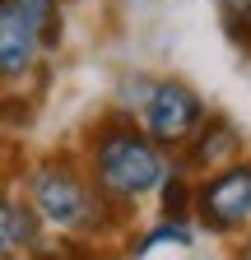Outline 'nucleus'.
Wrapping results in <instances>:
<instances>
[{
	"instance_id": "obj_7",
	"label": "nucleus",
	"mask_w": 251,
	"mask_h": 260,
	"mask_svg": "<svg viewBox=\"0 0 251 260\" xmlns=\"http://www.w3.org/2000/svg\"><path fill=\"white\" fill-rule=\"evenodd\" d=\"M38 237H42V218L33 214V205L0 190V255L14 260V255L38 251Z\"/></svg>"
},
{
	"instance_id": "obj_4",
	"label": "nucleus",
	"mask_w": 251,
	"mask_h": 260,
	"mask_svg": "<svg viewBox=\"0 0 251 260\" xmlns=\"http://www.w3.org/2000/svg\"><path fill=\"white\" fill-rule=\"evenodd\" d=\"M140 103H144V135L159 149H181L186 140H191V130L205 121L200 93L177 84V79L149 84V98H140Z\"/></svg>"
},
{
	"instance_id": "obj_2",
	"label": "nucleus",
	"mask_w": 251,
	"mask_h": 260,
	"mask_svg": "<svg viewBox=\"0 0 251 260\" xmlns=\"http://www.w3.org/2000/svg\"><path fill=\"white\" fill-rule=\"evenodd\" d=\"M28 205L60 233H98L103 209H112L70 158H47L28 172Z\"/></svg>"
},
{
	"instance_id": "obj_1",
	"label": "nucleus",
	"mask_w": 251,
	"mask_h": 260,
	"mask_svg": "<svg viewBox=\"0 0 251 260\" xmlns=\"http://www.w3.org/2000/svg\"><path fill=\"white\" fill-rule=\"evenodd\" d=\"M168 172L172 168H168L163 149L153 144L135 121L112 116V121H103L93 130V140H88V181L98 186V195L112 209L140 200L149 190H159Z\"/></svg>"
},
{
	"instance_id": "obj_11",
	"label": "nucleus",
	"mask_w": 251,
	"mask_h": 260,
	"mask_svg": "<svg viewBox=\"0 0 251 260\" xmlns=\"http://www.w3.org/2000/svg\"><path fill=\"white\" fill-rule=\"evenodd\" d=\"M224 14H228V23H233V32L242 38H251V0H224Z\"/></svg>"
},
{
	"instance_id": "obj_9",
	"label": "nucleus",
	"mask_w": 251,
	"mask_h": 260,
	"mask_svg": "<svg viewBox=\"0 0 251 260\" xmlns=\"http://www.w3.org/2000/svg\"><path fill=\"white\" fill-rule=\"evenodd\" d=\"M153 246H191V228H186L181 218H163L153 233H144V237H140L135 255H149Z\"/></svg>"
},
{
	"instance_id": "obj_8",
	"label": "nucleus",
	"mask_w": 251,
	"mask_h": 260,
	"mask_svg": "<svg viewBox=\"0 0 251 260\" xmlns=\"http://www.w3.org/2000/svg\"><path fill=\"white\" fill-rule=\"evenodd\" d=\"M5 5L38 28L42 47H56L60 42V0H5Z\"/></svg>"
},
{
	"instance_id": "obj_14",
	"label": "nucleus",
	"mask_w": 251,
	"mask_h": 260,
	"mask_svg": "<svg viewBox=\"0 0 251 260\" xmlns=\"http://www.w3.org/2000/svg\"><path fill=\"white\" fill-rule=\"evenodd\" d=\"M0 260H5V255H0Z\"/></svg>"
},
{
	"instance_id": "obj_12",
	"label": "nucleus",
	"mask_w": 251,
	"mask_h": 260,
	"mask_svg": "<svg viewBox=\"0 0 251 260\" xmlns=\"http://www.w3.org/2000/svg\"><path fill=\"white\" fill-rule=\"evenodd\" d=\"M28 116H33V107H28L23 98H10V103H0V121H14V125H23Z\"/></svg>"
},
{
	"instance_id": "obj_13",
	"label": "nucleus",
	"mask_w": 251,
	"mask_h": 260,
	"mask_svg": "<svg viewBox=\"0 0 251 260\" xmlns=\"http://www.w3.org/2000/svg\"><path fill=\"white\" fill-rule=\"evenodd\" d=\"M237 260H251V242H246V246H242V251H237Z\"/></svg>"
},
{
	"instance_id": "obj_3",
	"label": "nucleus",
	"mask_w": 251,
	"mask_h": 260,
	"mask_svg": "<svg viewBox=\"0 0 251 260\" xmlns=\"http://www.w3.org/2000/svg\"><path fill=\"white\" fill-rule=\"evenodd\" d=\"M191 209L209 233H237L251 223V162H224L191 195Z\"/></svg>"
},
{
	"instance_id": "obj_6",
	"label": "nucleus",
	"mask_w": 251,
	"mask_h": 260,
	"mask_svg": "<svg viewBox=\"0 0 251 260\" xmlns=\"http://www.w3.org/2000/svg\"><path fill=\"white\" fill-rule=\"evenodd\" d=\"M237 144H242V135H237V125L228 116H205L191 130V140H186V168L214 172V168H224V162H233Z\"/></svg>"
},
{
	"instance_id": "obj_5",
	"label": "nucleus",
	"mask_w": 251,
	"mask_h": 260,
	"mask_svg": "<svg viewBox=\"0 0 251 260\" xmlns=\"http://www.w3.org/2000/svg\"><path fill=\"white\" fill-rule=\"evenodd\" d=\"M42 51L47 47L38 38V28L0 0V79H10V84L14 79H28V75L38 70Z\"/></svg>"
},
{
	"instance_id": "obj_10",
	"label": "nucleus",
	"mask_w": 251,
	"mask_h": 260,
	"mask_svg": "<svg viewBox=\"0 0 251 260\" xmlns=\"http://www.w3.org/2000/svg\"><path fill=\"white\" fill-rule=\"evenodd\" d=\"M191 195H196V186L186 181V177H177V172H172V181L163 177V214L168 218H181L186 209H191Z\"/></svg>"
}]
</instances>
